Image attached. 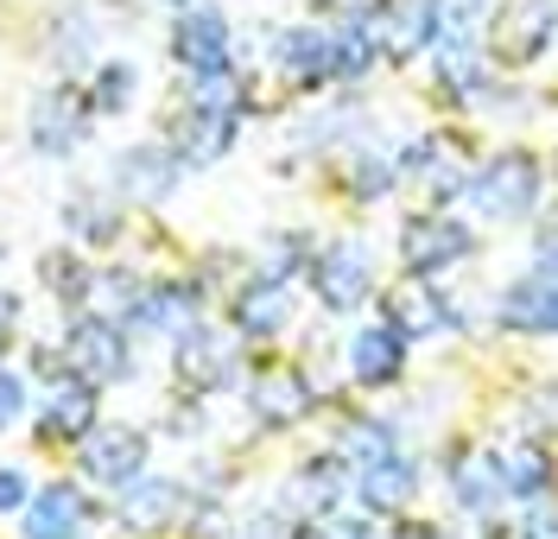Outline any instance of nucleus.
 <instances>
[{"mask_svg":"<svg viewBox=\"0 0 558 539\" xmlns=\"http://www.w3.org/2000/svg\"><path fill=\"white\" fill-rule=\"evenodd\" d=\"M247 108H254V96L235 83V71L209 76V83H191V96H184V108H178V121H172V134H166L172 159L178 166H216V159H229V146H235V134H242Z\"/></svg>","mask_w":558,"mask_h":539,"instance_id":"1","label":"nucleus"},{"mask_svg":"<svg viewBox=\"0 0 558 539\" xmlns=\"http://www.w3.org/2000/svg\"><path fill=\"white\" fill-rule=\"evenodd\" d=\"M463 197H470V210L488 216V222H521V216H533L539 197H546V166H539V152H526V146H501L495 159H483V166L463 179Z\"/></svg>","mask_w":558,"mask_h":539,"instance_id":"2","label":"nucleus"},{"mask_svg":"<svg viewBox=\"0 0 558 539\" xmlns=\"http://www.w3.org/2000/svg\"><path fill=\"white\" fill-rule=\"evenodd\" d=\"M58 368H64L70 381H83V388H114V381H128V375H134V336H128L121 323L83 311V318L64 330Z\"/></svg>","mask_w":558,"mask_h":539,"instance_id":"3","label":"nucleus"},{"mask_svg":"<svg viewBox=\"0 0 558 539\" xmlns=\"http://www.w3.org/2000/svg\"><path fill=\"white\" fill-rule=\"evenodd\" d=\"M305 273H312V292H317L324 311H362V305L375 298V248H368L362 235L324 242V248L305 260Z\"/></svg>","mask_w":558,"mask_h":539,"instance_id":"4","label":"nucleus"},{"mask_svg":"<svg viewBox=\"0 0 558 539\" xmlns=\"http://www.w3.org/2000/svg\"><path fill=\"white\" fill-rule=\"evenodd\" d=\"M172 64L191 83H209V76H229L235 64V33H229V13L222 7H184L172 20Z\"/></svg>","mask_w":558,"mask_h":539,"instance_id":"5","label":"nucleus"},{"mask_svg":"<svg viewBox=\"0 0 558 539\" xmlns=\"http://www.w3.org/2000/svg\"><path fill=\"white\" fill-rule=\"evenodd\" d=\"M172 375L197 400H209V394H222V388H235L242 350H235V336H222V330H209V323L197 318L172 336Z\"/></svg>","mask_w":558,"mask_h":539,"instance_id":"6","label":"nucleus"},{"mask_svg":"<svg viewBox=\"0 0 558 539\" xmlns=\"http://www.w3.org/2000/svg\"><path fill=\"white\" fill-rule=\"evenodd\" d=\"M89 127H96V114H89V102H83L76 83H51L33 102V121H26L38 159H70L76 146L89 140Z\"/></svg>","mask_w":558,"mask_h":539,"instance_id":"7","label":"nucleus"},{"mask_svg":"<svg viewBox=\"0 0 558 539\" xmlns=\"http://www.w3.org/2000/svg\"><path fill=\"white\" fill-rule=\"evenodd\" d=\"M470 254H476V235H470L457 216H445V210H425V216H413V222L400 229V267L418 273V280L445 273V267L470 260Z\"/></svg>","mask_w":558,"mask_h":539,"instance_id":"8","label":"nucleus"},{"mask_svg":"<svg viewBox=\"0 0 558 539\" xmlns=\"http://www.w3.org/2000/svg\"><path fill=\"white\" fill-rule=\"evenodd\" d=\"M274 71L286 89L299 96H317L324 83H337V64H330V26H279L274 33Z\"/></svg>","mask_w":558,"mask_h":539,"instance_id":"9","label":"nucleus"},{"mask_svg":"<svg viewBox=\"0 0 558 539\" xmlns=\"http://www.w3.org/2000/svg\"><path fill=\"white\" fill-rule=\"evenodd\" d=\"M76 451H83V476H89V482H102V489H128L134 476H146V451H153V444H146V431L140 426H108V431L96 426Z\"/></svg>","mask_w":558,"mask_h":539,"instance_id":"10","label":"nucleus"},{"mask_svg":"<svg viewBox=\"0 0 558 539\" xmlns=\"http://www.w3.org/2000/svg\"><path fill=\"white\" fill-rule=\"evenodd\" d=\"M197 311H204V292L191 280H153V286H140L121 330L128 336H178L184 323H197Z\"/></svg>","mask_w":558,"mask_h":539,"instance_id":"11","label":"nucleus"},{"mask_svg":"<svg viewBox=\"0 0 558 539\" xmlns=\"http://www.w3.org/2000/svg\"><path fill=\"white\" fill-rule=\"evenodd\" d=\"M407 336L393 330V323H362L355 336H349V375H355V388H368V394H381V388H400V375H407Z\"/></svg>","mask_w":558,"mask_h":539,"instance_id":"12","label":"nucleus"},{"mask_svg":"<svg viewBox=\"0 0 558 539\" xmlns=\"http://www.w3.org/2000/svg\"><path fill=\"white\" fill-rule=\"evenodd\" d=\"M178 166L172 146L166 140H140V146H121L114 152V191L121 197H134V204H166L178 191Z\"/></svg>","mask_w":558,"mask_h":539,"instance_id":"13","label":"nucleus"},{"mask_svg":"<svg viewBox=\"0 0 558 539\" xmlns=\"http://www.w3.org/2000/svg\"><path fill=\"white\" fill-rule=\"evenodd\" d=\"M229 318H235V336H247V343H274V336H286V323H292V286L254 273V280L235 286Z\"/></svg>","mask_w":558,"mask_h":539,"instance_id":"14","label":"nucleus"},{"mask_svg":"<svg viewBox=\"0 0 558 539\" xmlns=\"http://www.w3.org/2000/svg\"><path fill=\"white\" fill-rule=\"evenodd\" d=\"M495 51L501 64H533L553 51V0H508L501 20H495Z\"/></svg>","mask_w":558,"mask_h":539,"instance_id":"15","label":"nucleus"},{"mask_svg":"<svg viewBox=\"0 0 558 539\" xmlns=\"http://www.w3.org/2000/svg\"><path fill=\"white\" fill-rule=\"evenodd\" d=\"M178 507H184V482L178 476H134L128 489H114V520L128 534H159L172 527Z\"/></svg>","mask_w":558,"mask_h":539,"instance_id":"16","label":"nucleus"},{"mask_svg":"<svg viewBox=\"0 0 558 539\" xmlns=\"http://www.w3.org/2000/svg\"><path fill=\"white\" fill-rule=\"evenodd\" d=\"M349 495H355L362 514H400V507L418 495V457L393 451V457H381V464L355 469V476H349Z\"/></svg>","mask_w":558,"mask_h":539,"instance_id":"17","label":"nucleus"},{"mask_svg":"<svg viewBox=\"0 0 558 539\" xmlns=\"http://www.w3.org/2000/svg\"><path fill=\"white\" fill-rule=\"evenodd\" d=\"M96 431V388L83 381H51L45 406H38V444H83Z\"/></svg>","mask_w":558,"mask_h":539,"instance_id":"18","label":"nucleus"},{"mask_svg":"<svg viewBox=\"0 0 558 539\" xmlns=\"http://www.w3.org/2000/svg\"><path fill=\"white\" fill-rule=\"evenodd\" d=\"M312 406H317V394H312V381H305L299 368H274V375H260V381L247 388V413H254L267 431H292Z\"/></svg>","mask_w":558,"mask_h":539,"instance_id":"19","label":"nucleus"},{"mask_svg":"<svg viewBox=\"0 0 558 539\" xmlns=\"http://www.w3.org/2000/svg\"><path fill=\"white\" fill-rule=\"evenodd\" d=\"M26 539H83L89 527V502H83V489L76 482H45L26 495Z\"/></svg>","mask_w":558,"mask_h":539,"instance_id":"20","label":"nucleus"},{"mask_svg":"<svg viewBox=\"0 0 558 539\" xmlns=\"http://www.w3.org/2000/svg\"><path fill=\"white\" fill-rule=\"evenodd\" d=\"M425 58H432V76L451 102H483L488 96V58L476 38H438Z\"/></svg>","mask_w":558,"mask_h":539,"instance_id":"21","label":"nucleus"},{"mask_svg":"<svg viewBox=\"0 0 558 539\" xmlns=\"http://www.w3.org/2000/svg\"><path fill=\"white\" fill-rule=\"evenodd\" d=\"M495 311H501V330H514V336H553V330H558L553 273H533V280H508Z\"/></svg>","mask_w":558,"mask_h":539,"instance_id":"22","label":"nucleus"},{"mask_svg":"<svg viewBox=\"0 0 558 539\" xmlns=\"http://www.w3.org/2000/svg\"><path fill=\"white\" fill-rule=\"evenodd\" d=\"M457 318H463V311H457V305H451V298H445L438 286H407V292H393V298H387V323H393L407 343L445 336Z\"/></svg>","mask_w":558,"mask_h":539,"instance_id":"23","label":"nucleus"},{"mask_svg":"<svg viewBox=\"0 0 558 539\" xmlns=\"http://www.w3.org/2000/svg\"><path fill=\"white\" fill-rule=\"evenodd\" d=\"M451 502L463 507V514H476V520H488V514L501 507V476H495V457H488V451L451 457Z\"/></svg>","mask_w":558,"mask_h":539,"instance_id":"24","label":"nucleus"},{"mask_svg":"<svg viewBox=\"0 0 558 539\" xmlns=\"http://www.w3.org/2000/svg\"><path fill=\"white\" fill-rule=\"evenodd\" d=\"M64 229L83 242V248H108L114 235H121V210H114V197H108V184L102 191H76L64 204Z\"/></svg>","mask_w":558,"mask_h":539,"instance_id":"25","label":"nucleus"},{"mask_svg":"<svg viewBox=\"0 0 558 539\" xmlns=\"http://www.w3.org/2000/svg\"><path fill=\"white\" fill-rule=\"evenodd\" d=\"M495 476H501V502H546V482H553V469H546V451H539V444H514V451H501V457H495Z\"/></svg>","mask_w":558,"mask_h":539,"instance_id":"26","label":"nucleus"},{"mask_svg":"<svg viewBox=\"0 0 558 539\" xmlns=\"http://www.w3.org/2000/svg\"><path fill=\"white\" fill-rule=\"evenodd\" d=\"M349 495V476L337 457H317V464H305L299 476H292V507H305L312 520H324V514H337Z\"/></svg>","mask_w":558,"mask_h":539,"instance_id":"27","label":"nucleus"},{"mask_svg":"<svg viewBox=\"0 0 558 539\" xmlns=\"http://www.w3.org/2000/svg\"><path fill=\"white\" fill-rule=\"evenodd\" d=\"M140 96V71L128 64V58H108V64H96V83H89V114H128Z\"/></svg>","mask_w":558,"mask_h":539,"instance_id":"28","label":"nucleus"},{"mask_svg":"<svg viewBox=\"0 0 558 539\" xmlns=\"http://www.w3.org/2000/svg\"><path fill=\"white\" fill-rule=\"evenodd\" d=\"M393 451H400L393 426H387V419H362V426L343 431V444H337V464L368 469V464H381V457H393Z\"/></svg>","mask_w":558,"mask_h":539,"instance_id":"29","label":"nucleus"},{"mask_svg":"<svg viewBox=\"0 0 558 539\" xmlns=\"http://www.w3.org/2000/svg\"><path fill=\"white\" fill-rule=\"evenodd\" d=\"M393 184H400V172H393V152L362 146V152L349 159V197H355V204H381Z\"/></svg>","mask_w":558,"mask_h":539,"instance_id":"30","label":"nucleus"},{"mask_svg":"<svg viewBox=\"0 0 558 539\" xmlns=\"http://www.w3.org/2000/svg\"><path fill=\"white\" fill-rule=\"evenodd\" d=\"M38 273H45L51 298H64V305H89V292H96V273H89V267H83L70 248L45 254V260H38Z\"/></svg>","mask_w":558,"mask_h":539,"instance_id":"31","label":"nucleus"},{"mask_svg":"<svg viewBox=\"0 0 558 539\" xmlns=\"http://www.w3.org/2000/svg\"><path fill=\"white\" fill-rule=\"evenodd\" d=\"M312 260V242L299 235V229H279L274 242H267V260H260V280H279V286H292V273Z\"/></svg>","mask_w":558,"mask_h":539,"instance_id":"32","label":"nucleus"},{"mask_svg":"<svg viewBox=\"0 0 558 539\" xmlns=\"http://www.w3.org/2000/svg\"><path fill=\"white\" fill-rule=\"evenodd\" d=\"M305 539H375V527H368L362 507H337V514H324Z\"/></svg>","mask_w":558,"mask_h":539,"instance_id":"33","label":"nucleus"},{"mask_svg":"<svg viewBox=\"0 0 558 539\" xmlns=\"http://www.w3.org/2000/svg\"><path fill=\"white\" fill-rule=\"evenodd\" d=\"M235 539H292V527H286L279 507H267V514H247L242 527H235Z\"/></svg>","mask_w":558,"mask_h":539,"instance_id":"34","label":"nucleus"},{"mask_svg":"<svg viewBox=\"0 0 558 539\" xmlns=\"http://www.w3.org/2000/svg\"><path fill=\"white\" fill-rule=\"evenodd\" d=\"M20 413H26V381H20L13 368H0V431L13 426Z\"/></svg>","mask_w":558,"mask_h":539,"instance_id":"35","label":"nucleus"},{"mask_svg":"<svg viewBox=\"0 0 558 539\" xmlns=\"http://www.w3.org/2000/svg\"><path fill=\"white\" fill-rule=\"evenodd\" d=\"M26 495H33V482H26V469L0 464V514H20V507H26Z\"/></svg>","mask_w":558,"mask_h":539,"instance_id":"36","label":"nucleus"},{"mask_svg":"<svg viewBox=\"0 0 558 539\" xmlns=\"http://www.w3.org/2000/svg\"><path fill=\"white\" fill-rule=\"evenodd\" d=\"M191 539H235V520L229 514H197L191 520Z\"/></svg>","mask_w":558,"mask_h":539,"instance_id":"37","label":"nucleus"},{"mask_svg":"<svg viewBox=\"0 0 558 539\" xmlns=\"http://www.w3.org/2000/svg\"><path fill=\"white\" fill-rule=\"evenodd\" d=\"M13 330H20V298L0 286V356H7V343H13Z\"/></svg>","mask_w":558,"mask_h":539,"instance_id":"38","label":"nucleus"},{"mask_svg":"<svg viewBox=\"0 0 558 539\" xmlns=\"http://www.w3.org/2000/svg\"><path fill=\"white\" fill-rule=\"evenodd\" d=\"M521 539H553V502H533V514H526V534Z\"/></svg>","mask_w":558,"mask_h":539,"instance_id":"39","label":"nucleus"},{"mask_svg":"<svg viewBox=\"0 0 558 539\" xmlns=\"http://www.w3.org/2000/svg\"><path fill=\"white\" fill-rule=\"evenodd\" d=\"M393 539H438V527H393Z\"/></svg>","mask_w":558,"mask_h":539,"instance_id":"40","label":"nucleus"},{"mask_svg":"<svg viewBox=\"0 0 558 539\" xmlns=\"http://www.w3.org/2000/svg\"><path fill=\"white\" fill-rule=\"evenodd\" d=\"M166 7H178V13H184V7H197V0H166Z\"/></svg>","mask_w":558,"mask_h":539,"instance_id":"41","label":"nucleus"}]
</instances>
